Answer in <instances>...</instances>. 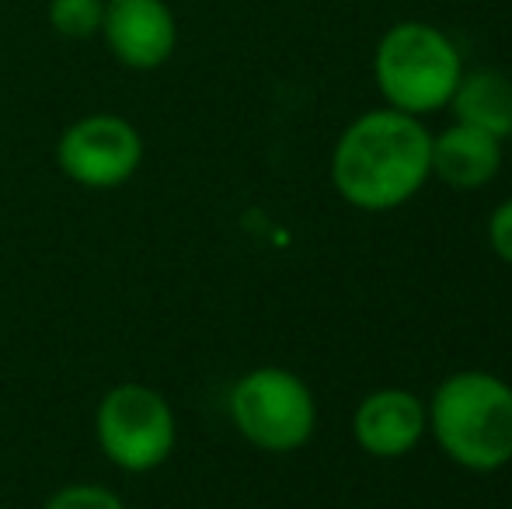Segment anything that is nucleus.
I'll use <instances>...</instances> for the list:
<instances>
[{
	"label": "nucleus",
	"mask_w": 512,
	"mask_h": 509,
	"mask_svg": "<svg viewBox=\"0 0 512 509\" xmlns=\"http://www.w3.org/2000/svg\"><path fill=\"white\" fill-rule=\"evenodd\" d=\"M457 123L492 133L495 140L512 136V81L502 70H471L460 77L450 105Z\"/></svg>",
	"instance_id": "nucleus-10"
},
{
	"label": "nucleus",
	"mask_w": 512,
	"mask_h": 509,
	"mask_svg": "<svg viewBox=\"0 0 512 509\" xmlns=\"http://www.w3.org/2000/svg\"><path fill=\"white\" fill-rule=\"evenodd\" d=\"M429 168L450 189H485L502 168V140H495L492 133H481L474 126L453 123L439 136H432Z\"/></svg>",
	"instance_id": "nucleus-9"
},
{
	"label": "nucleus",
	"mask_w": 512,
	"mask_h": 509,
	"mask_svg": "<svg viewBox=\"0 0 512 509\" xmlns=\"http://www.w3.org/2000/svg\"><path fill=\"white\" fill-rule=\"evenodd\" d=\"M56 164L84 189H119L143 164V136L115 112H91L60 133Z\"/></svg>",
	"instance_id": "nucleus-6"
},
{
	"label": "nucleus",
	"mask_w": 512,
	"mask_h": 509,
	"mask_svg": "<svg viewBox=\"0 0 512 509\" xmlns=\"http://www.w3.org/2000/svg\"><path fill=\"white\" fill-rule=\"evenodd\" d=\"M429 429L422 398L401 387H380L359 401L352 415V436L373 457H405Z\"/></svg>",
	"instance_id": "nucleus-8"
},
{
	"label": "nucleus",
	"mask_w": 512,
	"mask_h": 509,
	"mask_svg": "<svg viewBox=\"0 0 512 509\" xmlns=\"http://www.w3.org/2000/svg\"><path fill=\"white\" fill-rule=\"evenodd\" d=\"M230 419L258 450L290 454L314 436L317 405L310 387L286 367H255L230 387Z\"/></svg>",
	"instance_id": "nucleus-4"
},
{
	"label": "nucleus",
	"mask_w": 512,
	"mask_h": 509,
	"mask_svg": "<svg viewBox=\"0 0 512 509\" xmlns=\"http://www.w3.org/2000/svg\"><path fill=\"white\" fill-rule=\"evenodd\" d=\"M105 0H49L46 21L63 39H91L102 32Z\"/></svg>",
	"instance_id": "nucleus-11"
},
{
	"label": "nucleus",
	"mask_w": 512,
	"mask_h": 509,
	"mask_svg": "<svg viewBox=\"0 0 512 509\" xmlns=\"http://www.w3.org/2000/svg\"><path fill=\"white\" fill-rule=\"evenodd\" d=\"M443 454L467 471H499L512 461V387L488 370H460L425 405Z\"/></svg>",
	"instance_id": "nucleus-2"
},
{
	"label": "nucleus",
	"mask_w": 512,
	"mask_h": 509,
	"mask_svg": "<svg viewBox=\"0 0 512 509\" xmlns=\"http://www.w3.org/2000/svg\"><path fill=\"white\" fill-rule=\"evenodd\" d=\"M42 509H126V503H122V496H115L108 485L74 482V485L56 489Z\"/></svg>",
	"instance_id": "nucleus-12"
},
{
	"label": "nucleus",
	"mask_w": 512,
	"mask_h": 509,
	"mask_svg": "<svg viewBox=\"0 0 512 509\" xmlns=\"http://www.w3.org/2000/svg\"><path fill=\"white\" fill-rule=\"evenodd\" d=\"M429 154L432 133L422 119L387 105L342 129L331 154V182L363 213L398 210L432 178Z\"/></svg>",
	"instance_id": "nucleus-1"
},
{
	"label": "nucleus",
	"mask_w": 512,
	"mask_h": 509,
	"mask_svg": "<svg viewBox=\"0 0 512 509\" xmlns=\"http://www.w3.org/2000/svg\"><path fill=\"white\" fill-rule=\"evenodd\" d=\"M98 447L115 468L129 475L161 468L178 440V422L168 398L147 384H115L98 401Z\"/></svg>",
	"instance_id": "nucleus-5"
},
{
	"label": "nucleus",
	"mask_w": 512,
	"mask_h": 509,
	"mask_svg": "<svg viewBox=\"0 0 512 509\" xmlns=\"http://www.w3.org/2000/svg\"><path fill=\"white\" fill-rule=\"evenodd\" d=\"M464 77V56L443 28L429 21H398L377 42L373 81L391 109L429 116L450 105Z\"/></svg>",
	"instance_id": "nucleus-3"
},
{
	"label": "nucleus",
	"mask_w": 512,
	"mask_h": 509,
	"mask_svg": "<svg viewBox=\"0 0 512 509\" xmlns=\"http://www.w3.org/2000/svg\"><path fill=\"white\" fill-rule=\"evenodd\" d=\"M488 241H492V252L512 265V196L495 206L492 220H488Z\"/></svg>",
	"instance_id": "nucleus-13"
},
{
	"label": "nucleus",
	"mask_w": 512,
	"mask_h": 509,
	"mask_svg": "<svg viewBox=\"0 0 512 509\" xmlns=\"http://www.w3.org/2000/svg\"><path fill=\"white\" fill-rule=\"evenodd\" d=\"M105 49L129 70H157L175 56L178 18L168 0H105Z\"/></svg>",
	"instance_id": "nucleus-7"
}]
</instances>
